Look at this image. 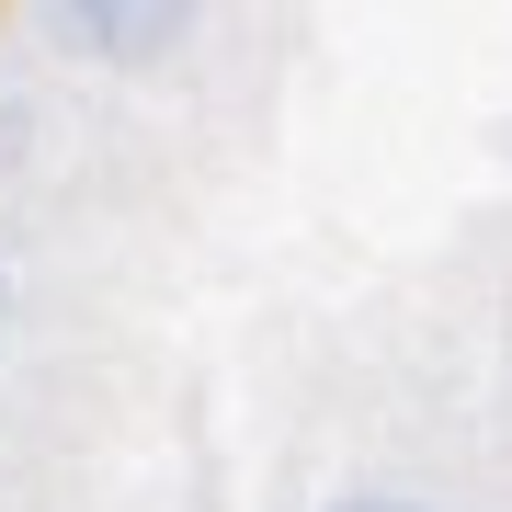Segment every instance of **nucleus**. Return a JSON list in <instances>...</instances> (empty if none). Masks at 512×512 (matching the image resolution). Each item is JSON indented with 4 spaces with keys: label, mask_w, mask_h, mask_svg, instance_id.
Instances as JSON below:
<instances>
[{
    "label": "nucleus",
    "mask_w": 512,
    "mask_h": 512,
    "mask_svg": "<svg viewBox=\"0 0 512 512\" xmlns=\"http://www.w3.org/2000/svg\"><path fill=\"white\" fill-rule=\"evenodd\" d=\"M342 512H421V501H342Z\"/></svg>",
    "instance_id": "f03ea898"
},
{
    "label": "nucleus",
    "mask_w": 512,
    "mask_h": 512,
    "mask_svg": "<svg viewBox=\"0 0 512 512\" xmlns=\"http://www.w3.org/2000/svg\"><path fill=\"white\" fill-rule=\"evenodd\" d=\"M194 12L205 0H46V35L92 69H160L194 35Z\"/></svg>",
    "instance_id": "f257e3e1"
}]
</instances>
